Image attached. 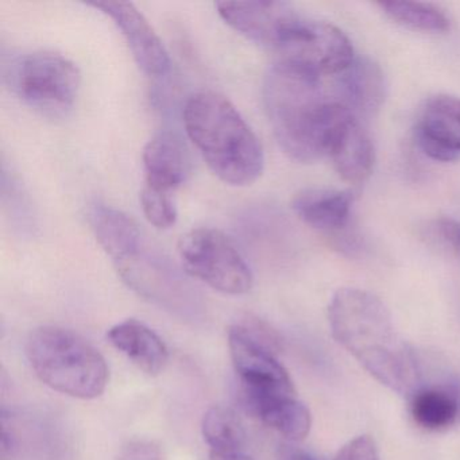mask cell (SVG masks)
<instances>
[{"label": "cell", "mask_w": 460, "mask_h": 460, "mask_svg": "<svg viewBox=\"0 0 460 460\" xmlns=\"http://www.w3.org/2000/svg\"><path fill=\"white\" fill-rule=\"evenodd\" d=\"M211 460H252L243 451L233 452V454H209Z\"/></svg>", "instance_id": "83f0119b"}, {"label": "cell", "mask_w": 460, "mask_h": 460, "mask_svg": "<svg viewBox=\"0 0 460 460\" xmlns=\"http://www.w3.org/2000/svg\"><path fill=\"white\" fill-rule=\"evenodd\" d=\"M220 18L250 41L276 50L298 13L284 2H217Z\"/></svg>", "instance_id": "8fae6325"}, {"label": "cell", "mask_w": 460, "mask_h": 460, "mask_svg": "<svg viewBox=\"0 0 460 460\" xmlns=\"http://www.w3.org/2000/svg\"><path fill=\"white\" fill-rule=\"evenodd\" d=\"M118 460H163V454L155 443L131 441L120 449Z\"/></svg>", "instance_id": "484cf974"}, {"label": "cell", "mask_w": 460, "mask_h": 460, "mask_svg": "<svg viewBox=\"0 0 460 460\" xmlns=\"http://www.w3.org/2000/svg\"><path fill=\"white\" fill-rule=\"evenodd\" d=\"M430 236L449 254L460 260V223L452 217H438L429 226Z\"/></svg>", "instance_id": "cb8c5ba5"}, {"label": "cell", "mask_w": 460, "mask_h": 460, "mask_svg": "<svg viewBox=\"0 0 460 460\" xmlns=\"http://www.w3.org/2000/svg\"><path fill=\"white\" fill-rule=\"evenodd\" d=\"M185 131L212 173L227 185L247 187L265 168V153L249 123L226 96L200 91L182 111Z\"/></svg>", "instance_id": "3957f363"}, {"label": "cell", "mask_w": 460, "mask_h": 460, "mask_svg": "<svg viewBox=\"0 0 460 460\" xmlns=\"http://www.w3.org/2000/svg\"><path fill=\"white\" fill-rule=\"evenodd\" d=\"M263 102L279 146L300 163L328 155L336 131L355 117L325 87V79L281 61L266 74Z\"/></svg>", "instance_id": "7a4b0ae2"}, {"label": "cell", "mask_w": 460, "mask_h": 460, "mask_svg": "<svg viewBox=\"0 0 460 460\" xmlns=\"http://www.w3.org/2000/svg\"><path fill=\"white\" fill-rule=\"evenodd\" d=\"M204 440L209 454H233L243 451V425L235 411L225 406H214L204 414L201 422Z\"/></svg>", "instance_id": "44dd1931"}, {"label": "cell", "mask_w": 460, "mask_h": 460, "mask_svg": "<svg viewBox=\"0 0 460 460\" xmlns=\"http://www.w3.org/2000/svg\"><path fill=\"white\" fill-rule=\"evenodd\" d=\"M332 79L335 98L355 117H371L381 109L386 84L381 68L367 58H355L349 68Z\"/></svg>", "instance_id": "4fadbf2b"}, {"label": "cell", "mask_w": 460, "mask_h": 460, "mask_svg": "<svg viewBox=\"0 0 460 460\" xmlns=\"http://www.w3.org/2000/svg\"><path fill=\"white\" fill-rule=\"evenodd\" d=\"M6 80L31 110L44 117L63 118L76 103L82 75L66 56L40 50L14 58L7 66Z\"/></svg>", "instance_id": "5b68a950"}, {"label": "cell", "mask_w": 460, "mask_h": 460, "mask_svg": "<svg viewBox=\"0 0 460 460\" xmlns=\"http://www.w3.org/2000/svg\"><path fill=\"white\" fill-rule=\"evenodd\" d=\"M141 207L147 222L158 230H168L176 225L177 208L172 193L153 190L144 185Z\"/></svg>", "instance_id": "603a6c76"}, {"label": "cell", "mask_w": 460, "mask_h": 460, "mask_svg": "<svg viewBox=\"0 0 460 460\" xmlns=\"http://www.w3.org/2000/svg\"><path fill=\"white\" fill-rule=\"evenodd\" d=\"M145 185L172 193L181 187L190 171L184 142L172 131L155 134L144 149Z\"/></svg>", "instance_id": "5bb4252c"}, {"label": "cell", "mask_w": 460, "mask_h": 460, "mask_svg": "<svg viewBox=\"0 0 460 460\" xmlns=\"http://www.w3.org/2000/svg\"><path fill=\"white\" fill-rule=\"evenodd\" d=\"M26 354L40 381L61 394L93 400L109 385V366L103 355L66 328H37L29 338Z\"/></svg>", "instance_id": "277c9868"}, {"label": "cell", "mask_w": 460, "mask_h": 460, "mask_svg": "<svg viewBox=\"0 0 460 460\" xmlns=\"http://www.w3.org/2000/svg\"><path fill=\"white\" fill-rule=\"evenodd\" d=\"M239 392L243 408L279 435L292 441L304 440L309 435L311 411L296 394Z\"/></svg>", "instance_id": "9a60e30c"}, {"label": "cell", "mask_w": 460, "mask_h": 460, "mask_svg": "<svg viewBox=\"0 0 460 460\" xmlns=\"http://www.w3.org/2000/svg\"><path fill=\"white\" fill-rule=\"evenodd\" d=\"M414 138L430 160L451 163L460 158V98H430L417 118Z\"/></svg>", "instance_id": "7c38bea8"}, {"label": "cell", "mask_w": 460, "mask_h": 460, "mask_svg": "<svg viewBox=\"0 0 460 460\" xmlns=\"http://www.w3.org/2000/svg\"><path fill=\"white\" fill-rule=\"evenodd\" d=\"M333 460H379L378 449L370 436H358L341 447Z\"/></svg>", "instance_id": "d4e9b609"}, {"label": "cell", "mask_w": 460, "mask_h": 460, "mask_svg": "<svg viewBox=\"0 0 460 460\" xmlns=\"http://www.w3.org/2000/svg\"><path fill=\"white\" fill-rule=\"evenodd\" d=\"M107 339L139 370L149 376H157L168 365V347L152 328L138 320L118 323L110 328Z\"/></svg>", "instance_id": "e0dca14e"}, {"label": "cell", "mask_w": 460, "mask_h": 460, "mask_svg": "<svg viewBox=\"0 0 460 460\" xmlns=\"http://www.w3.org/2000/svg\"><path fill=\"white\" fill-rule=\"evenodd\" d=\"M91 226L99 244L111 260L136 246L145 236L133 217L109 206H96L93 209Z\"/></svg>", "instance_id": "ffe728a7"}, {"label": "cell", "mask_w": 460, "mask_h": 460, "mask_svg": "<svg viewBox=\"0 0 460 460\" xmlns=\"http://www.w3.org/2000/svg\"><path fill=\"white\" fill-rule=\"evenodd\" d=\"M328 157L339 176L349 184H362L370 177L376 155L373 142L358 118H349L336 131Z\"/></svg>", "instance_id": "2e32d148"}, {"label": "cell", "mask_w": 460, "mask_h": 460, "mask_svg": "<svg viewBox=\"0 0 460 460\" xmlns=\"http://www.w3.org/2000/svg\"><path fill=\"white\" fill-rule=\"evenodd\" d=\"M382 12L398 25L425 33H441L449 29V18L443 10L419 2H385Z\"/></svg>", "instance_id": "7402d4cb"}, {"label": "cell", "mask_w": 460, "mask_h": 460, "mask_svg": "<svg viewBox=\"0 0 460 460\" xmlns=\"http://www.w3.org/2000/svg\"><path fill=\"white\" fill-rule=\"evenodd\" d=\"M352 193L333 188H306L293 199L292 208L309 227L324 233L343 230L351 217Z\"/></svg>", "instance_id": "ac0fdd59"}, {"label": "cell", "mask_w": 460, "mask_h": 460, "mask_svg": "<svg viewBox=\"0 0 460 460\" xmlns=\"http://www.w3.org/2000/svg\"><path fill=\"white\" fill-rule=\"evenodd\" d=\"M228 349L241 390L266 394H296L287 368L276 358L277 352L252 335L239 322L228 330Z\"/></svg>", "instance_id": "9c48e42d"}, {"label": "cell", "mask_w": 460, "mask_h": 460, "mask_svg": "<svg viewBox=\"0 0 460 460\" xmlns=\"http://www.w3.org/2000/svg\"><path fill=\"white\" fill-rule=\"evenodd\" d=\"M179 255L185 271L225 295L250 292L254 276L241 250L230 236L217 228L188 231L179 242Z\"/></svg>", "instance_id": "52a82bcc"}, {"label": "cell", "mask_w": 460, "mask_h": 460, "mask_svg": "<svg viewBox=\"0 0 460 460\" xmlns=\"http://www.w3.org/2000/svg\"><path fill=\"white\" fill-rule=\"evenodd\" d=\"M90 6L101 10L114 21L125 37L139 68L152 77H163L171 71V58L157 31L145 15L128 2H93Z\"/></svg>", "instance_id": "30bf717a"}, {"label": "cell", "mask_w": 460, "mask_h": 460, "mask_svg": "<svg viewBox=\"0 0 460 460\" xmlns=\"http://www.w3.org/2000/svg\"><path fill=\"white\" fill-rule=\"evenodd\" d=\"M112 263L123 282L150 303L185 319L200 314L203 304L195 288L146 236Z\"/></svg>", "instance_id": "8992f818"}, {"label": "cell", "mask_w": 460, "mask_h": 460, "mask_svg": "<svg viewBox=\"0 0 460 460\" xmlns=\"http://www.w3.org/2000/svg\"><path fill=\"white\" fill-rule=\"evenodd\" d=\"M279 460H319L309 454V452L304 451V449L296 448V447H285L279 454Z\"/></svg>", "instance_id": "4316f807"}, {"label": "cell", "mask_w": 460, "mask_h": 460, "mask_svg": "<svg viewBox=\"0 0 460 460\" xmlns=\"http://www.w3.org/2000/svg\"><path fill=\"white\" fill-rule=\"evenodd\" d=\"M328 320L335 341L379 384L406 398L421 386L419 360L381 298L343 288L331 300Z\"/></svg>", "instance_id": "6da1fadb"}, {"label": "cell", "mask_w": 460, "mask_h": 460, "mask_svg": "<svg viewBox=\"0 0 460 460\" xmlns=\"http://www.w3.org/2000/svg\"><path fill=\"white\" fill-rule=\"evenodd\" d=\"M274 52L281 63L298 66L323 79L335 77L355 60L349 37L331 23L298 14Z\"/></svg>", "instance_id": "ba28073f"}, {"label": "cell", "mask_w": 460, "mask_h": 460, "mask_svg": "<svg viewBox=\"0 0 460 460\" xmlns=\"http://www.w3.org/2000/svg\"><path fill=\"white\" fill-rule=\"evenodd\" d=\"M411 414L427 430L448 429L460 417V385H421L411 398Z\"/></svg>", "instance_id": "d6986e66"}]
</instances>
